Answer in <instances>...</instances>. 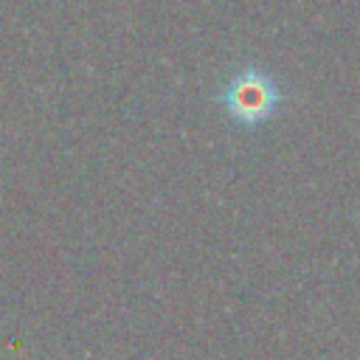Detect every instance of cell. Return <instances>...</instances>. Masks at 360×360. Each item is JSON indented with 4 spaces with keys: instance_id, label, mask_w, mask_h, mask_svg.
Masks as SVG:
<instances>
[{
    "instance_id": "obj_1",
    "label": "cell",
    "mask_w": 360,
    "mask_h": 360,
    "mask_svg": "<svg viewBox=\"0 0 360 360\" xmlns=\"http://www.w3.org/2000/svg\"><path fill=\"white\" fill-rule=\"evenodd\" d=\"M219 101L233 118L245 124H256L276 110V104L281 101V93L270 73L259 68H239L236 73L228 76L219 93Z\"/></svg>"
}]
</instances>
